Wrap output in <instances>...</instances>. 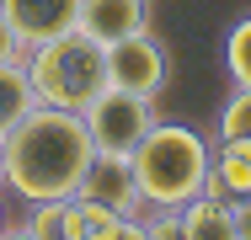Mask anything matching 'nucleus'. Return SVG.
Listing matches in <instances>:
<instances>
[{"label": "nucleus", "instance_id": "obj_13", "mask_svg": "<svg viewBox=\"0 0 251 240\" xmlns=\"http://www.w3.org/2000/svg\"><path fill=\"white\" fill-rule=\"evenodd\" d=\"M219 139H251V86H235V96L219 107Z\"/></svg>", "mask_w": 251, "mask_h": 240}, {"label": "nucleus", "instance_id": "obj_19", "mask_svg": "<svg viewBox=\"0 0 251 240\" xmlns=\"http://www.w3.org/2000/svg\"><path fill=\"white\" fill-rule=\"evenodd\" d=\"M0 240H32V230H5Z\"/></svg>", "mask_w": 251, "mask_h": 240}, {"label": "nucleus", "instance_id": "obj_18", "mask_svg": "<svg viewBox=\"0 0 251 240\" xmlns=\"http://www.w3.org/2000/svg\"><path fill=\"white\" fill-rule=\"evenodd\" d=\"M235 219H241V240H251V197L235 203Z\"/></svg>", "mask_w": 251, "mask_h": 240}, {"label": "nucleus", "instance_id": "obj_14", "mask_svg": "<svg viewBox=\"0 0 251 240\" xmlns=\"http://www.w3.org/2000/svg\"><path fill=\"white\" fill-rule=\"evenodd\" d=\"M32 240H64V197H49V203H32V219H27Z\"/></svg>", "mask_w": 251, "mask_h": 240}, {"label": "nucleus", "instance_id": "obj_2", "mask_svg": "<svg viewBox=\"0 0 251 240\" xmlns=\"http://www.w3.org/2000/svg\"><path fill=\"white\" fill-rule=\"evenodd\" d=\"M134 166V182L145 208H182L187 197H198L208 182V166H214V149L198 128L187 123H155L145 144L128 155Z\"/></svg>", "mask_w": 251, "mask_h": 240}, {"label": "nucleus", "instance_id": "obj_12", "mask_svg": "<svg viewBox=\"0 0 251 240\" xmlns=\"http://www.w3.org/2000/svg\"><path fill=\"white\" fill-rule=\"evenodd\" d=\"M225 75L230 86H251V16H241L225 32Z\"/></svg>", "mask_w": 251, "mask_h": 240}, {"label": "nucleus", "instance_id": "obj_21", "mask_svg": "<svg viewBox=\"0 0 251 240\" xmlns=\"http://www.w3.org/2000/svg\"><path fill=\"white\" fill-rule=\"evenodd\" d=\"M5 230H11V224H5V208H0V235H5Z\"/></svg>", "mask_w": 251, "mask_h": 240}, {"label": "nucleus", "instance_id": "obj_20", "mask_svg": "<svg viewBox=\"0 0 251 240\" xmlns=\"http://www.w3.org/2000/svg\"><path fill=\"white\" fill-rule=\"evenodd\" d=\"M0 187H5V139H0Z\"/></svg>", "mask_w": 251, "mask_h": 240}, {"label": "nucleus", "instance_id": "obj_16", "mask_svg": "<svg viewBox=\"0 0 251 240\" xmlns=\"http://www.w3.org/2000/svg\"><path fill=\"white\" fill-rule=\"evenodd\" d=\"M5 59H27V48H22V38H16V27L0 16V64Z\"/></svg>", "mask_w": 251, "mask_h": 240}, {"label": "nucleus", "instance_id": "obj_5", "mask_svg": "<svg viewBox=\"0 0 251 240\" xmlns=\"http://www.w3.org/2000/svg\"><path fill=\"white\" fill-rule=\"evenodd\" d=\"M166 80H171V53H166V43L155 38L150 27L118 38V43H107V86L160 96Z\"/></svg>", "mask_w": 251, "mask_h": 240}, {"label": "nucleus", "instance_id": "obj_9", "mask_svg": "<svg viewBox=\"0 0 251 240\" xmlns=\"http://www.w3.org/2000/svg\"><path fill=\"white\" fill-rule=\"evenodd\" d=\"M203 192H208V197H225V203L251 197V139H219Z\"/></svg>", "mask_w": 251, "mask_h": 240}, {"label": "nucleus", "instance_id": "obj_1", "mask_svg": "<svg viewBox=\"0 0 251 240\" xmlns=\"http://www.w3.org/2000/svg\"><path fill=\"white\" fill-rule=\"evenodd\" d=\"M91 160H97V144L86 134V118L70 112V107H43L38 101L5 134V187L27 203L75 197Z\"/></svg>", "mask_w": 251, "mask_h": 240}, {"label": "nucleus", "instance_id": "obj_6", "mask_svg": "<svg viewBox=\"0 0 251 240\" xmlns=\"http://www.w3.org/2000/svg\"><path fill=\"white\" fill-rule=\"evenodd\" d=\"M0 16L16 27L22 48H38V43H53V38L75 32L80 0H0Z\"/></svg>", "mask_w": 251, "mask_h": 240}, {"label": "nucleus", "instance_id": "obj_4", "mask_svg": "<svg viewBox=\"0 0 251 240\" xmlns=\"http://www.w3.org/2000/svg\"><path fill=\"white\" fill-rule=\"evenodd\" d=\"M86 118V134L97 144V155H118V160H128L145 134H150L155 123V96L145 91H123V86H101V96L80 112Z\"/></svg>", "mask_w": 251, "mask_h": 240}, {"label": "nucleus", "instance_id": "obj_7", "mask_svg": "<svg viewBox=\"0 0 251 240\" xmlns=\"http://www.w3.org/2000/svg\"><path fill=\"white\" fill-rule=\"evenodd\" d=\"M80 197H91V203L123 214V219H145V197H139V182H134V166L118 160V155L91 160V171L80 176Z\"/></svg>", "mask_w": 251, "mask_h": 240}, {"label": "nucleus", "instance_id": "obj_15", "mask_svg": "<svg viewBox=\"0 0 251 240\" xmlns=\"http://www.w3.org/2000/svg\"><path fill=\"white\" fill-rule=\"evenodd\" d=\"M145 230H150V240H187V230H182V208H155L150 219H145Z\"/></svg>", "mask_w": 251, "mask_h": 240}, {"label": "nucleus", "instance_id": "obj_3", "mask_svg": "<svg viewBox=\"0 0 251 240\" xmlns=\"http://www.w3.org/2000/svg\"><path fill=\"white\" fill-rule=\"evenodd\" d=\"M27 75H32V91H38L43 107L86 112L107 86V48L75 27V32H64L53 43L27 48Z\"/></svg>", "mask_w": 251, "mask_h": 240}, {"label": "nucleus", "instance_id": "obj_10", "mask_svg": "<svg viewBox=\"0 0 251 240\" xmlns=\"http://www.w3.org/2000/svg\"><path fill=\"white\" fill-rule=\"evenodd\" d=\"M182 230L187 240H241V219H235V203H225V197H187L182 203Z\"/></svg>", "mask_w": 251, "mask_h": 240}, {"label": "nucleus", "instance_id": "obj_11", "mask_svg": "<svg viewBox=\"0 0 251 240\" xmlns=\"http://www.w3.org/2000/svg\"><path fill=\"white\" fill-rule=\"evenodd\" d=\"M38 107V91H32V75H27V59H5L0 64V139Z\"/></svg>", "mask_w": 251, "mask_h": 240}, {"label": "nucleus", "instance_id": "obj_8", "mask_svg": "<svg viewBox=\"0 0 251 240\" xmlns=\"http://www.w3.org/2000/svg\"><path fill=\"white\" fill-rule=\"evenodd\" d=\"M75 27L107 48L118 38H128V32H145L150 27V0H80Z\"/></svg>", "mask_w": 251, "mask_h": 240}, {"label": "nucleus", "instance_id": "obj_17", "mask_svg": "<svg viewBox=\"0 0 251 240\" xmlns=\"http://www.w3.org/2000/svg\"><path fill=\"white\" fill-rule=\"evenodd\" d=\"M112 240H150V230H145V219H123L112 230Z\"/></svg>", "mask_w": 251, "mask_h": 240}]
</instances>
